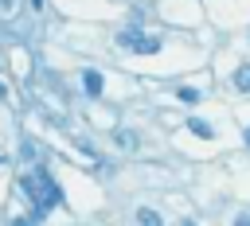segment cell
I'll list each match as a JSON object with an SVG mask.
<instances>
[{"instance_id": "cell-3", "label": "cell", "mask_w": 250, "mask_h": 226, "mask_svg": "<svg viewBox=\"0 0 250 226\" xmlns=\"http://www.w3.org/2000/svg\"><path fill=\"white\" fill-rule=\"evenodd\" d=\"M82 86H86V94H90V97H98L105 82H102V74H98V70H86V74H82Z\"/></svg>"}, {"instance_id": "cell-8", "label": "cell", "mask_w": 250, "mask_h": 226, "mask_svg": "<svg viewBox=\"0 0 250 226\" xmlns=\"http://www.w3.org/2000/svg\"><path fill=\"white\" fill-rule=\"evenodd\" d=\"M117 144H121V148H137V136H133V132H117Z\"/></svg>"}, {"instance_id": "cell-4", "label": "cell", "mask_w": 250, "mask_h": 226, "mask_svg": "<svg viewBox=\"0 0 250 226\" xmlns=\"http://www.w3.org/2000/svg\"><path fill=\"white\" fill-rule=\"evenodd\" d=\"M230 82H234V90H238V94H246V90H250V62H242V66L234 70V78H230Z\"/></svg>"}, {"instance_id": "cell-7", "label": "cell", "mask_w": 250, "mask_h": 226, "mask_svg": "<svg viewBox=\"0 0 250 226\" xmlns=\"http://www.w3.org/2000/svg\"><path fill=\"white\" fill-rule=\"evenodd\" d=\"M180 101H188V105H195V101H199V90H191V86H184V90H180Z\"/></svg>"}, {"instance_id": "cell-9", "label": "cell", "mask_w": 250, "mask_h": 226, "mask_svg": "<svg viewBox=\"0 0 250 226\" xmlns=\"http://www.w3.org/2000/svg\"><path fill=\"white\" fill-rule=\"evenodd\" d=\"M234 226H250V218H234Z\"/></svg>"}, {"instance_id": "cell-2", "label": "cell", "mask_w": 250, "mask_h": 226, "mask_svg": "<svg viewBox=\"0 0 250 226\" xmlns=\"http://www.w3.org/2000/svg\"><path fill=\"white\" fill-rule=\"evenodd\" d=\"M117 43L129 47V51H137V55H156V51H160V39H156V35H141V31H133V27L121 31Z\"/></svg>"}, {"instance_id": "cell-6", "label": "cell", "mask_w": 250, "mask_h": 226, "mask_svg": "<svg viewBox=\"0 0 250 226\" xmlns=\"http://www.w3.org/2000/svg\"><path fill=\"white\" fill-rule=\"evenodd\" d=\"M137 222H141V226H164V222H160V214H156V210H148V207H141V210H137Z\"/></svg>"}, {"instance_id": "cell-10", "label": "cell", "mask_w": 250, "mask_h": 226, "mask_svg": "<svg viewBox=\"0 0 250 226\" xmlns=\"http://www.w3.org/2000/svg\"><path fill=\"white\" fill-rule=\"evenodd\" d=\"M246 144H250V129H246Z\"/></svg>"}, {"instance_id": "cell-1", "label": "cell", "mask_w": 250, "mask_h": 226, "mask_svg": "<svg viewBox=\"0 0 250 226\" xmlns=\"http://www.w3.org/2000/svg\"><path fill=\"white\" fill-rule=\"evenodd\" d=\"M23 191H27L31 207H35V210H31L35 218H43V214L59 203V183H55L43 168H35V171H27V175H23Z\"/></svg>"}, {"instance_id": "cell-5", "label": "cell", "mask_w": 250, "mask_h": 226, "mask_svg": "<svg viewBox=\"0 0 250 226\" xmlns=\"http://www.w3.org/2000/svg\"><path fill=\"white\" fill-rule=\"evenodd\" d=\"M188 129H191L195 136H203V140H211V136H215V129H211L207 121H199V117H191V121H188Z\"/></svg>"}]
</instances>
